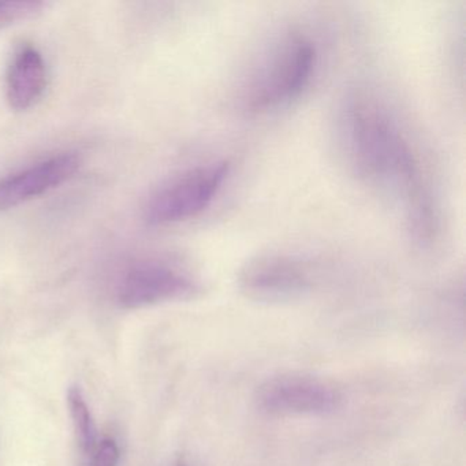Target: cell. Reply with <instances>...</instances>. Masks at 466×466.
<instances>
[{
	"mask_svg": "<svg viewBox=\"0 0 466 466\" xmlns=\"http://www.w3.org/2000/svg\"><path fill=\"white\" fill-rule=\"evenodd\" d=\"M338 121L340 147L353 173L402 203L416 236L430 241L435 231L430 193L419 160L398 122L364 92L346 99Z\"/></svg>",
	"mask_w": 466,
	"mask_h": 466,
	"instance_id": "cell-1",
	"label": "cell"
},
{
	"mask_svg": "<svg viewBox=\"0 0 466 466\" xmlns=\"http://www.w3.org/2000/svg\"><path fill=\"white\" fill-rule=\"evenodd\" d=\"M318 51L308 37L291 34L277 43L245 88L244 105L263 114L288 106L309 86Z\"/></svg>",
	"mask_w": 466,
	"mask_h": 466,
	"instance_id": "cell-2",
	"label": "cell"
},
{
	"mask_svg": "<svg viewBox=\"0 0 466 466\" xmlns=\"http://www.w3.org/2000/svg\"><path fill=\"white\" fill-rule=\"evenodd\" d=\"M228 160L189 168L157 189L144 211L151 226H170L198 218L214 203L230 177Z\"/></svg>",
	"mask_w": 466,
	"mask_h": 466,
	"instance_id": "cell-3",
	"label": "cell"
},
{
	"mask_svg": "<svg viewBox=\"0 0 466 466\" xmlns=\"http://www.w3.org/2000/svg\"><path fill=\"white\" fill-rule=\"evenodd\" d=\"M201 283L187 269L165 260H143L122 275L116 288L119 305L127 309L184 301L201 293Z\"/></svg>",
	"mask_w": 466,
	"mask_h": 466,
	"instance_id": "cell-4",
	"label": "cell"
},
{
	"mask_svg": "<svg viewBox=\"0 0 466 466\" xmlns=\"http://www.w3.org/2000/svg\"><path fill=\"white\" fill-rule=\"evenodd\" d=\"M310 269L297 256L266 252L249 258L239 269L238 288L247 299L264 304L293 301L309 291Z\"/></svg>",
	"mask_w": 466,
	"mask_h": 466,
	"instance_id": "cell-5",
	"label": "cell"
},
{
	"mask_svg": "<svg viewBox=\"0 0 466 466\" xmlns=\"http://www.w3.org/2000/svg\"><path fill=\"white\" fill-rule=\"evenodd\" d=\"M256 402L269 416H326L339 409L342 395L339 390L320 379L286 375L261 384Z\"/></svg>",
	"mask_w": 466,
	"mask_h": 466,
	"instance_id": "cell-6",
	"label": "cell"
},
{
	"mask_svg": "<svg viewBox=\"0 0 466 466\" xmlns=\"http://www.w3.org/2000/svg\"><path fill=\"white\" fill-rule=\"evenodd\" d=\"M81 167L80 155L62 152L0 179V211L28 203L65 182Z\"/></svg>",
	"mask_w": 466,
	"mask_h": 466,
	"instance_id": "cell-7",
	"label": "cell"
},
{
	"mask_svg": "<svg viewBox=\"0 0 466 466\" xmlns=\"http://www.w3.org/2000/svg\"><path fill=\"white\" fill-rule=\"evenodd\" d=\"M48 86V70L42 53L34 46H21L10 61L6 97L10 107L26 111L42 100Z\"/></svg>",
	"mask_w": 466,
	"mask_h": 466,
	"instance_id": "cell-8",
	"label": "cell"
},
{
	"mask_svg": "<svg viewBox=\"0 0 466 466\" xmlns=\"http://www.w3.org/2000/svg\"><path fill=\"white\" fill-rule=\"evenodd\" d=\"M67 405H69L70 417H72L73 427H75L81 451L86 455L94 454L97 447L96 425H95L94 417H92L83 391L78 387H70L69 392H67Z\"/></svg>",
	"mask_w": 466,
	"mask_h": 466,
	"instance_id": "cell-9",
	"label": "cell"
},
{
	"mask_svg": "<svg viewBox=\"0 0 466 466\" xmlns=\"http://www.w3.org/2000/svg\"><path fill=\"white\" fill-rule=\"evenodd\" d=\"M45 7L43 2L35 0H0V32L36 18Z\"/></svg>",
	"mask_w": 466,
	"mask_h": 466,
	"instance_id": "cell-10",
	"label": "cell"
},
{
	"mask_svg": "<svg viewBox=\"0 0 466 466\" xmlns=\"http://www.w3.org/2000/svg\"><path fill=\"white\" fill-rule=\"evenodd\" d=\"M119 450L116 441L107 439L103 441L92 454L89 466H118Z\"/></svg>",
	"mask_w": 466,
	"mask_h": 466,
	"instance_id": "cell-11",
	"label": "cell"
},
{
	"mask_svg": "<svg viewBox=\"0 0 466 466\" xmlns=\"http://www.w3.org/2000/svg\"><path fill=\"white\" fill-rule=\"evenodd\" d=\"M174 466H187V463H185L184 461H179V462H177Z\"/></svg>",
	"mask_w": 466,
	"mask_h": 466,
	"instance_id": "cell-12",
	"label": "cell"
}]
</instances>
